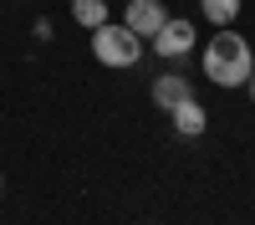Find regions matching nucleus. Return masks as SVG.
Segmentation results:
<instances>
[{
  "mask_svg": "<svg viewBox=\"0 0 255 225\" xmlns=\"http://www.w3.org/2000/svg\"><path fill=\"white\" fill-rule=\"evenodd\" d=\"M199 72L215 82V87H245L250 72H255V46L235 31V26H220L215 36L199 46Z\"/></svg>",
  "mask_w": 255,
  "mask_h": 225,
  "instance_id": "f257e3e1",
  "label": "nucleus"
},
{
  "mask_svg": "<svg viewBox=\"0 0 255 225\" xmlns=\"http://www.w3.org/2000/svg\"><path fill=\"white\" fill-rule=\"evenodd\" d=\"M143 46H148V41L133 36L123 20H108V26L92 31V56H97V67H113V72H133L138 61H143Z\"/></svg>",
  "mask_w": 255,
  "mask_h": 225,
  "instance_id": "f03ea898",
  "label": "nucleus"
},
{
  "mask_svg": "<svg viewBox=\"0 0 255 225\" xmlns=\"http://www.w3.org/2000/svg\"><path fill=\"white\" fill-rule=\"evenodd\" d=\"M148 46H153V56H163V61H174V67H179V61H189V56L199 51V31H194V20H189V15H168L163 31L148 41Z\"/></svg>",
  "mask_w": 255,
  "mask_h": 225,
  "instance_id": "7ed1b4c3",
  "label": "nucleus"
},
{
  "mask_svg": "<svg viewBox=\"0 0 255 225\" xmlns=\"http://www.w3.org/2000/svg\"><path fill=\"white\" fill-rule=\"evenodd\" d=\"M163 20H168L163 0H128V5H123V26L133 31V36H143V41H153L163 31Z\"/></svg>",
  "mask_w": 255,
  "mask_h": 225,
  "instance_id": "20e7f679",
  "label": "nucleus"
},
{
  "mask_svg": "<svg viewBox=\"0 0 255 225\" xmlns=\"http://www.w3.org/2000/svg\"><path fill=\"white\" fill-rule=\"evenodd\" d=\"M168 128H174L184 143H194V138H204V128H209V108L199 97H184L179 108H168Z\"/></svg>",
  "mask_w": 255,
  "mask_h": 225,
  "instance_id": "39448f33",
  "label": "nucleus"
},
{
  "mask_svg": "<svg viewBox=\"0 0 255 225\" xmlns=\"http://www.w3.org/2000/svg\"><path fill=\"white\" fill-rule=\"evenodd\" d=\"M148 92H153V108H163V113H168V108H179L184 97H194V82H189L179 67H168L163 77H153V87H148Z\"/></svg>",
  "mask_w": 255,
  "mask_h": 225,
  "instance_id": "423d86ee",
  "label": "nucleus"
},
{
  "mask_svg": "<svg viewBox=\"0 0 255 225\" xmlns=\"http://www.w3.org/2000/svg\"><path fill=\"white\" fill-rule=\"evenodd\" d=\"M240 10H245V0H199V15H204L215 31H220V26H235Z\"/></svg>",
  "mask_w": 255,
  "mask_h": 225,
  "instance_id": "0eeeda50",
  "label": "nucleus"
},
{
  "mask_svg": "<svg viewBox=\"0 0 255 225\" xmlns=\"http://www.w3.org/2000/svg\"><path fill=\"white\" fill-rule=\"evenodd\" d=\"M72 20L87 26V31H97V26L113 20V5H108V0H72Z\"/></svg>",
  "mask_w": 255,
  "mask_h": 225,
  "instance_id": "6e6552de",
  "label": "nucleus"
},
{
  "mask_svg": "<svg viewBox=\"0 0 255 225\" xmlns=\"http://www.w3.org/2000/svg\"><path fill=\"white\" fill-rule=\"evenodd\" d=\"M31 31H36V41H51V36H56V26H51L46 15H36V26H31Z\"/></svg>",
  "mask_w": 255,
  "mask_h": 225,
  "instance_id": "1a4fd4ad",
  "label": "nucleus"
},
{
  "mask_svg": "<svg viewBox=\"0 0 255 225\" xmlns=\"http://www.w3.org/2000/svg\"><path fill=\"white\" fill-rule=\"evenodd\" d=\"M245 92H250V102H255V72H250V82H245Z\"/></svg>",
  "mask_w": 255,
  "mask_h": 225,
  "instance_id": "9d476101",
  "label": "nucleus"
},
{
  "mask_svg": "<svg viewBox=\"0 0 255 225\" xmlns=\"http://www.w3.org/2000/svg\"><path fill=\"white\" fill-rule=\"evenodd\" d=\"M0 190H5V174H0Z\"/></svg>",
  "mask_w": 255,
  "mask_h": 225,
  "instance_id": "9b49d317",
  "label": "nucleus"
}]
</instances>
